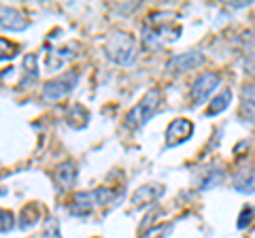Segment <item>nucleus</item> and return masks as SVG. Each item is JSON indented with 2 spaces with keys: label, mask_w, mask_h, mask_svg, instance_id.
Returning a JSON list of instances; mask_svg holds the SVG:
<instances>
[{
  "label": "nucleus",
  "mask_w": 255,
  "mask_h": 238,
  "mask_svg": "<svg viewBox=\"0 0 255 238\" xmlns=\"http://www.w3.org/2000/svg\"><path fill=\"white\" fill-rule=\"evenodd\" d=\"M181 36V26L174 13H151L147 23L142 26V41L147 45L172 43Z\"/></svg>",
  "instance_id": "obj_1"
},
{
  "label": "nucleus",
  "mask_w": 255,
  "mask_h": 238,
  "mask_svg": "<svg viewBox=\"0 0 255 238\" xmlns=\"http://www.w3.org/2000/svg\"><path fill=\"white\" fill-rule=\"evenodd\" d=\"M105 51L107 58L119 66H132L136 62V43H134L130 34L122 32V30H113L109 34L105 43Z\"/></svg>",
  "instance_id": "obj_2"
},
{
  "label": "nucleus",
  "mask_w": 255,
  "mask_h": 238,
  "mask_svg": "<svg viewBox=\"0 0 255 238\" xmlns=\"http://www.w3.org/2000/svg\"><path fill=\"white\" fill-rule=\"evenodd\" d=\"M159 105H162V92L159 90H149L145 92V96H142L136 105L132 107V111L126 115V125L132 130L140 128V125H145L151 117H153V113L159 109Z\"/></svg>",
  "instance_id": "obj_3"
},
{
  "label": "nucleus",
  "mask_w": 255,
  "mask_h": 238,
  "mask_svg": "<svg viewBox=\"0 0 255 238\" xmlns=\"http://www.w3.org/2000/svg\"><path fill=\"white\" fill-rule=\"evenodd\" d=\"M77 81H79V75L75 70H68V73L55 77L43 87V98L45 100H60L64 96H68L77 87Z\"/></svg>",
  "instance_id": "obj_4"
},
{
  "label": "nucleus",
  "mask_w": 255,
  "mask_h": 238,
  "mask_svg": "<svg viewBox=\"0 0 255 238\" xmlns=\"http://www.w3.org/2000/svg\"><path fill=\"white\" fill-rule=\"evenodd\" d=\"M217 85H219V75L217 73H202L196 79V83L191 85V100H194V105H202Z\"/></svg>",
  "instance_id": "obj_5"
},
{
  "label": "nucleus",
  "mask_w": 255,
  "mask_h": 238,
  "mask_svg": "<svg viewBox=\"0 0 255 238\" xmlns=\"http://www.w3.org/2000/svg\"><path fill=\"white\" fill-rule=\"evenodd\" d=\"M191 132H194V123H191L189 119H185V117L174 119V121H170L168 130H166V145L168 147L179 145V142L187 140L191 136Z\"/></svg>",
  "instance_id": "obj_6"
},
{
  "label": "nucleus",
  "mask_w": 255,
  "mask_h": 238,
  "mask_svg": "<svg viewBox=\"0 0 255 238\" xmlns=\"http://www.w3.org/2000/svg\"><path fill=\"white\" fill-rule=\"evenodd\" d=\"M204 62V55L200 51H185V53H179L168 62V70L172 73H187V70L200 66Z\"/></svg>",
  "instance_id": "obj_7"
},
{
  "label": "nucleus",
  "mask_w": 255,
  "mask_h": 238,
  "mask_svg": "<svg viewBox=\"0 0 255 238\" xmlns=\"http://www.w3.org/2000/svg\"><path fill=\"white\" fill-rule=\"evenodd\" d=\"M0 15H2V30H9V32H21V30L28 28V21L23 17V13L13 9V6H2L0 9Z\"/></svg>",
  "instance_id": "obj_8"
},
{
  "label": "nucleus",
  "mask_w": 255,
  "mask_h": 238,
  "mask_svg": "<svg viewBox=\"0 0 255 238\" xmlns=\"http://www.w3.org/2000/svg\"><path fill=\"white\" fill-rule=\"evenodd\" d=\"M94 206H100L96 189L94 192H81V194L75 196V202H73V206H70V213L77 215V217H83V215H87V213L94 211Z\"/></svg>",
  "instance_id": "obj_9"
},
{
  "label": "nucleus",
  "mask_w": 255,
  "mask_h": 238,
  "mask_svg": "<svg viewBox=\"0 0 255 238\" xmlns=\"http://www.w3.org/2000/svg\"><path fill=\"white\" fill-rule=\"evenodd\" d=\"M162 192H164V187H159V185H142V187H138L136 192H134L132 206H134V209H140V206L153 202Z\"/></svg>",
  "instance_id": "obj_10"
},
{
  "label": "nucleus",
  "mask_w": 255,
  "mask_h": 238,
  "mask_svg": "<svg viewBox=\"0 0 255 238\" xmlns=\"http://www.w3.org/2000/svg\"><path fill=\"white\" fill-rule=\"evenodd\" d=\"M66 121L70 128H77V130H83L87 121H90V113H87V109L83 105H73L68 111H66Z\"/></svg>",
  "instance_id": "obj_11"
},
{
  "label": "nucleus",
  "mask_w": 255,
  "mask_h": 238,
  "mask_svg": "<svg viewBox=\"0 0 255 238\" xmlns=\"http://www.w3.org/2000/svg\"><path fill=\"white\" fill-rule=\"evenodd\" d=\"M234 189L241 192V194H253L255 192V170L253 168H243L241 172H236Z\"/></svg>",
  "instance_id": "obj_12"
},
{
  "label": "nucleus",
  "mask_w": 255,
  "mask_h": 238,
  "mask_svg": "<svg viewBox=\"0 0 255 238\" xmlns=\"http://www.w3.org/2000/svg\"><path fill=\"white\" fill-rule=\"evenodd\" d=\"M241 113L247 117L251 123H255V85H245L243 87V105H241Z\"/></svg>",
  "instance_id": "obj_13"
},
{
  "label": "nucleus",
  "mask_w": 255,
  "mask_h": 238,
  "mask_svg": "<svg viewBox=\"0 0 255 238\" xmlns=\"http://www.w3.org/2000/svg\"><path fill=\"white\" fill-rule=\"evenodd\" d=\"M68 58H73L70 47H64V49H51V53H47L45 68L49 70V73H55V70H60L64 66V62H66Z\"/></svg>",
  "instance_id": "obj_14"
},
{
  "label": "nucleus",
  "mask_w": 255,
  "mask_h": 238,
  "mask_svg": "<svg viewBox=\"0 0 255 238\" xmlns=\"http://www.w3.org/2000/svg\"><path fill=\"white\" fill-rule=\"evenodd\" d=\"M55 181H58V185L64 187V189L73 187V183L77 181V168H75V164L73 162H66V164L58 166V170H55Z\"/></svg>",
  "instance_id": "obj_15"
},
{
  "label": "nucleus",
  "mask_w": 255,
  "mask_h": 238,
  "mask_svg": "<svg viewBox=\"0 0 255 238\" xmlns=\"http://www.w3.org/2000/svg\"><path fill=\"white\" fill-rule=\"evenodd\" d=\"M34 79H38V58L36 53H28L23 58V81L21 85H28L32 83Z\"/></svg>",
  "instance_id": "obj_16"
},
{
  "label": "nucleus",
  "mask_w": 255,
  "mask_h": 238,
  "mask_svg": "<svg viewBox=\"0 0 255 238\" xmlns=\"http://www.w3.org/2000/svg\"><path fill=\"white\" fill-rule=\"evenodd\" d=\"M230 102H232V92H230V90H223L217 98H213V100H211L209 109H206V115L213 117V115H219V113H223V111L228 109Z\"/></svg>",
  "instance_id": "obj_17"
},
{
  "label": "nucleus",
  "mask_w": 255,
  "mask_h": 238,
  "mask_svg": "<svg viewBox=\"0 0 255 238\" xmlns=\"http://www.w3.org/2000/svg\"><path fill=\"white\" fill-rule=\"evenodd\" d=\"M38 221V209L36 206H26V209L21 211V228L26 230L30 226H34Z\"/></svg>",
  "instance_id": "obj_18"
},
{
  "label": "nucleus",
  "mask_w": 255,
  "mask_h": 238,
  "mask_svg": "<svg viewBox=\"0 0 255 238\" xmlns=\"http://www.w3.org/2000/svg\"><path fill=\"white\" fill-rule=\"evenodd\" d=\"M43 238H62L60 234V224H58V219H53L49 217L43 224Z\"/></svg>",
  "instance_id": "obj_19"
},
{
  "label": "nucleus",
  "mask_w": 255,
  "mask_h": 238,
  "mask_svg": "<svg viewBox=\"0 0 255 238\" xmlns=\"http://www.w3.org/2000/svg\"><path fill=\"white\" fill-rule=\"evenodd\" d=\"M253 215H255V209L253 206H247V209L241 211V215H238V230H245L247 226L253 221Z\"/></svg>",
  "instance_id": "obj_20"
},
{
  "label": "nucleus",
  "mask_w": 255,
  "mask_h": 238,
  "mask_svg": "<svg viewBox=\"0 0 255 238\" xmlns=\"http://www.w3.org/2000/svg\"><path fill=\"white\" fill-rule=\"evenodd\" d=\"M170 228H172V226H166V228L162 230V226H157V228L151 230V232H147L142 238H166V234L170 232Z\"/></svg>",
  "instance_id": "obj_21"
},
{
  "label": "nucleus",
  "mask_w": 255,
  "mask_h": 238,
  "mask_svg": "<svg viewBox=\"0 0 255 238\" xmlns=\"http://www.w3.org/2000/svg\"><path fill=\"white\" fill-rule=\"evenodd\" d=\"M0 47H2V53H0V58H2V60L13 58V55H15V45H9V43L4 41V38L0 41Z\"/></svg>",
  "instance_id": "obj_22"
},
{
  "label": "nucleus",
  "mask_w": 255,
  "mask_h": 238,
  "mask_svg": "<svg viewBox=\"0 0 255 238\" xmlns=\"http://www.w3.org/2000/svg\"><path fill=\"white\" fill-rule=\"evenodd\" d=\"M13 230V215L9 211H2V234L11 232Z\"/></svg>",
  "instance_id": "obj_23"
},
{
  "label": "nucleus",
  "mask_w": 255,
  "mask_h": 238,
  "mask_svg": "<svg viewBox=\"0 0 255 238\" xmlns=\"http://www.w3.org/2000/svg\"><path fill=\"white\" fill-rule=\"evenodd\" d=\"M245 66L249 68V73H255V51L249 53V58H245Z\"/></svg>",
  "instance_id": "obj_24"
}]
</instances>
